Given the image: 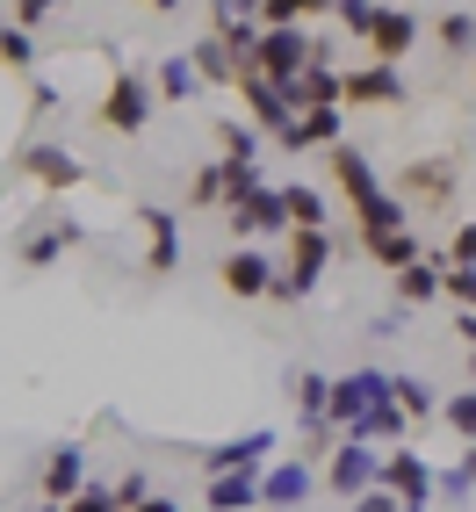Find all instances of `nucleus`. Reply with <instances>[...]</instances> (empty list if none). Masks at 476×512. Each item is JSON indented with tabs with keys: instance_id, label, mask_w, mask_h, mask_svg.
<instances>
[{
	"instance_id": "nucleus-1",
	"label": "nucleus",
	"mask_w": 476,
	"mask_h": 512,
	"mask_svg": "<svg viewBox=\"0 0 476 512\" xmlns=\"http://www.w3.org/2000/svg\"><path fill=\"white\" fill-rule=\"evenodd\" d=\"M325 426H339V440H361V448H376V440H404L397 397H390V368H354V375H332V412Z\"/></svg>"
},
{
	"instance_id": "nucleus-2",
	"label": "nucleus",
	"mask_w": 476,
	"mask_h": 512,
	"mask_svg": "<svg viewBox=\"0 0 476 512\" xmlns=\"http://www.w3.org/2000/svg\"><path fill=\"white\" fill-rule=\"evenodd\" d=\"M152 116H159L152 80H145V73H130V65H116V73H109V94H101V109H94V123H101V130H116V138H138Z\"/></svg>"
},
{
	"instance_id": "nucleus-3",
	"label": "nucleus",
	"mask_w": 476,
	"mask_h": 512,
	"mask_svg": "<svg viewBox=\"0 0 476 512\" xmlns=\"http://www.w3.org/2000/svg\"><path fill=\"white\" fill-rule=\"evenodd\" d=\"M325 267H332V238L325 231H289V260L275 267V303H303L318 282H325Z\"/></svg>"
},
{
	"instance_id": "nucleus-4",
	"label": "nucleus",
	"mask_w": 476,
	"mask_h": 512,
	"mask_svg": "<svg viewBox=\"0 0 476 512\" xmlns=\"http://www.w3.org/2000/svg\"><path fill=\"white\" fill-rule=\"evenodd\" d=\"M275 448H282V440L267 433V426H253V433H238V440H217V448H202L195 462H202V476H267Z\"/></svg>"
},
{
	"instance_id": "nucleus-5",
	"label": "nucleus",
	"mask_w": 476,
	"mask_h": 512,
	"mask_svg": "<svg viewBox=\"0 0 476 512\" xmlns=\"http://www.w3.org/2000/svg\"><path fill=\"white\" fill-rule=\"evenodd\" d=\"M303 65H311V37H303V29H260V51H253L246 73L275 80V87H296Z\"/></svg>"
},
{
	"instance_id": "nucleus-6",
	"label": "nucleus",
	"mask_w": 476,
	"mask_h": 512,
	"mask_svg": "<svg viewBox=\"0 0 476 512\" xmlns=\"http://www.w3.org/2000/svg\"><path fill=\"white\" fill-rule=\"evenodd\" d=\"M325 484L339 491V498H368V491H376L383 484V448H361V440H339V448H332V462H325Z\"/></svg>"
},
{
	"instance_id": "nucleus-7",
	"label": "nucleus",
	"mask_w": 476,
	"mask_h": 512,
	"mask_svg": "<svg viewBox=\"0 0 476 512\" xmlns=\"http://www.w3.org/2000/svg\"><path fill=\"white\" fill-rule=\"evenodd\" d=\"M238 101H246V116H253V130H267V138H289V123H296V101H289V87H275V80H260V73H238Z\"/></svg>"
},
{
	"instance_id": "nucleus-8",
	"label": "nucleus",
	"mask_w": 476,
	"mask_h": 512,
	"mask_svg": "<svg viewBox=\"0 0 476 512\" xmlns=\"http://www.w3.org/2000/svg\"><path fill=\"white\" fill-rule=\"evenodd\" d=\"M339 101H354V109H397V101H412L397 65H354V73H339Z\"/></svg>"
},
{
	"instance_id": "nucleus-9",
	"label": "nucleus",
	"mask_w": 476,
	"mask_h": 512,
	"mask_svg": "<svg viewBox=\"0 0 476 512\" xmlns=\"http://www.w3.org/2000/svg\"><path fill=\"white\" fill-rule=\"evenodd\" d=\"M217 282H224V296H238V303H260L267 289H275V260H267L260 246H231V253L217 260Z\"/></svg>"
},
{
	"instance_id": "nucleus-10",
	"label": "nucleus",
	"mask_w": 476,
	"mask_h": 512,
	"mask_svg": "<svg viewBox=\"0 0 476 512\" xmlns=\"http://www.w3.org/2000/svg\"><path fill=\"white\" fill-rule=\"evenodd\" d=\"M311 462L303 455H275L267 462V476H260V512H303V498H311Z\"/></svg>"
},
{
	"instance_id": "nucleus-11",
	"label": "nucleus",
	"mask_w": 476,
	"mask_h": 512,
	"mask_svg": "<svg viewBox=\"0 0 476 512\" xmlns=\"http://www.w3.org/2000/svg\"><path fill=\"white\" fill-rule=\"evenodd\" d=\"M376 491H390L397 505H433V462L419 455V448H390L383 455V484Z\"/></svg>"
},
{
	"instance_id": "nucleus-12",
	"label": "nucleus",
	"mask_w": 476,
	"mask_h": 512,
	"mask_svg": "<svg viewBox=\"0 0 476 512\" xmlns=\"http://www.w3.org/2000/svg\"><path fill=\"white\" fill-rule=\"evenodd\" d=\"M22 174L37 181V188H51V195H65V188L87 181V166H80V152H65L58 138H37V145L22 152Z\"/></svg>"
},
{
	"instance_id": "nucleus-13",
	"label": "nucleus",
	"mask_w": 476,
	"mask_h": 512,
	"mask_svg": "<svg viewBox=\"0 0 476 512\" xmlns=\"http://www.w3.org/2000/svg\"><path fill=\"white\" fill-rule=\"evenodd\" d=\"M138 224H145V275H174L181 267V217L166 202H145Z\"/></svg>"
},
{
	"instance_id": "nucleus-14",
	"label": "nucleus",
	"mask_w": 476,
	"mask_h": 512,
	"mask_svg": "<svg viewBox=\"0 0 476 512\" xmlns=\"http://www.w3.org/2000/svg\"><path fill=\"white\" fill-rule=\"evenodd\" d=\"M37 484H44V505H73V498L87 491V448H80V440L51 448L44 469H37Z\"/></svg>"
},
{
	"instance_id": "nucleus-15",
	"label": "nucleus",
	"mask_w": 476,
	"mask_h": 512,
	"mask_svg": "<svg viewBox=\"0 0 476 512\" xmlns=\"http://www.w3.org/2000/svg\"><path fill=\"white\" fill-rule=\"evenodd\" d=\"M361 44H368V65H404V51L419 44V15L412 8H383Z\"/></svg>"
},
{
	"instance_id": "nucleus-16",
	"label": "nucleus",
	"mask_w": 476,
	"mask_h": 512,
	"mask_svg": "<svg viewBox=\"0 0 476 512\" xmlns=\"http://www.w3.org/2000/svg\"><path fill=\"white\" fill-rule=\"evenodd\" d=\"M73 246H87V224H73V217H44L37 231L22 238V267H58Z\"/></svg>"
},
{
	"instance_id": "nucleus-17",
	"label": "nucleus",
	"mask_w": 476,
	"mask_h": 512,
	"mask_svg": "<svg viewBox=\"0 0 476 512\" xmlns=\"http://www.w3.org/2000/svg\"><path fill=\"white\" fill-rule=\"evenodd\" d=\"M224 224H231V238H267V231H289V217H282V188H260V195H246V202H231Z\"/></svg>"
},
{
	"instance_id": "nucleus-18",
	"label": "nucleus",
	"mask_w": 476,
	"mask_h": 512,
	"mask_svg": "<svg viewBox=\"0 0 476 512\" xmlns=\"http://www.w3.org/2000/svg\"><path fill=\"white\" fill-rule=\"evenodd\" d=\"M289 404H296V419L311 426V433H325V412H332V375L296 368V375H289Z\"/></svg>"
},
{
	"instance_id": "nucleus-19",
	"label": "nucleus",
	"mask_w": 476,
	"mask_h": 512,
	"mask_svg": "<svg viewBox=\"0 0 476 512\" xmlns=\"http://www.w3.org/2000/svg\"><path fill=\"white\" fill-rule=\"evenodd\" d=\"M440 275H448V253H426L419 267L390 275V289H397V311H419V303H433V296H440Z\"/></svg>"
},
{
	"instance_id": "nucleus-20",
	"label": "nucleus",
	"mask_w": 476,
	"mask_h": 512,
	"mask_svg": "<svg viewBox=\"0 0 476 512\" xmlns=\"http://www.w3.org/2000/svg\"><path fill=\"white\" fill-rule=\"evenodd\" d=\"M361 253L376 260V267H390V275H404V267H419L426 260V246H419V231L404 224V231H383V238H361Z\"/></svg>"
},
{
	"instance_id": "nucleus-21",
	"label": "nucleus",
	"mask_w": 476,
	"mask_h": 512,
	"mask_svg": "<svg viewBox=\"0 0 476 512\" xmlns=\"http://www.w3.org/2000/svg\"><path fill=\"white\" fill-rule=\"evenodd\" d=\"M210 512H260V476H202Z\"/></svg>"
},
{
	"instance_id": "nucleus-22",
	"label": "nucleus",
	"mask_w": 476,
	"mask_h": 512,
	"mask_svg": "<svg viewBox=\"0 0 476 512\" xmlns=\"http://www.w3.org/2000/svg\"><path fill=\"white\" fill-rule=\"evenodd\" d=\"M332 181H339V188L354 195V210H361V202H376V195H383V181H376V166H368V159H361L354 145H339V152H332Z\"/></svg>"
},
{
	"instance_id": "nucleus-23",
	"label": "nucleus",
	"mask_w": 476,
	"mask_h": 512,
	"mask_svg": "<svg viewBox=\"0 0 476 512\" xmlns=\"http://www.w3.org/2000/svg\"><path fill=\"white\" fill-rule=\"evenodd\" d=\"M311 145H332V152H339V109H303V116L289 123L282 152H311Z\"/></svg>"
},
{
	"instance_id": "nucleus-24",
	"label": "nucleus",
	"mask_w": 476,
	"mask_h": 512,
	"mask_svg": "<svg viewBox=\"0 0 476 512\" xmlns=\"http://www.w3.org/2000/svg\"><path fill=\"white\" fill-rule=\"evenodd\" d=\"M152 94H159V101H195V94H202V73H195V58H188V51L159 58V73H152Z\"/></svg>"
},
{
	"instance_id": "nucleus-25",
	"label": "nucleus",
	"mask_w": 476,
	"mask_h": 512,
	"mask_svg": "<svg viewBox=\"0 0 476 512\" xmlns=\"http://www.w3.org/2000/svg\"><path fill=\"white\" fill-rule=\"evenodd\" d=\"M282 217H289V231H325V195L311 181H289L282 188Z\"/></svg>"
},
{
	"instance_id": "nucleus-26",
	"label": "nucleus",
	"mask_w": 476,
	"mask_h": 512,
	"mask_svg": "<svg viewBox=\"0 0 476 512\" xmlns=\"http://www.w3.org/2000/svg\"><path fill=\"white\" fill-rule=\"evenodd\" d=\"M354 224H361V238H383V231H404V224H412V210H404V195H376V202H361V210H354Z\"/></svg>"
},
{
	"instance_id": "nucleus-27",
	"label": "nucleus",
	"mask_w": 476,
	"mask_h": 512,
	"mask_svg": "<svg viewBox=\"0 0 476 512\" xmlns=\"http://www.w3.org/2000/svg\"><path fill=\"white\" fill-rule=\"evenodd\" d=\"M390 397H397V412H404V426H426V419L440 412V397H433V383H419V375H390Z\"/></svg>"
},
{
	"instance_id": "nucleus-28",
	"label": "nucleus",
	"mask_w": 476,
	"mask_h": 512,
	"mask_svg": "<svg viewBox=\"0 0 476 512\" xmlns=\"http://www.w3.org/2000/svg\"><path fill=\"white\" fill-rule=\"evenodd\" d=\"M188 58H195V73H202V87H238V58L217 44V37H202V44H188Z\"/></svg>"
},
{
	"instance_id": "nucleus-29",
	"label": "nucleus",
	"mask_w": 476,
	"mask_h": 512,
	"mask_svg": "<svg viewBox=\"0 0 476 512\" xmlns=\"http://www.w3.org/2000/svg\"><path fill=\"white\" fill-rule=\"evenodd\" d=\"M433 44L455 51V58H469V51H476V15H469V8H440V15H433Z\"/></svg>"
},
{
	"instance_id": "nucleus-30",
	"label": "nucleus",
	"mask_w": 476,
	"mask_h": 512,
	"mask_svg": "<svg viewBox=\"0 0 476 512\" xmlns=\"http://www.w3.org/2000/svg\"><path fill=\"white\" fill-rule=\"evenodd\" d=\"M455 188V159H412V166H404V195H448Z\"/></svg>"
},
{
	"instance_id": "nucleus-31",
	"label": "nucleus",
	"mask_w": 476,
	"mask_h": 512,
	"mask_svg": "<svg viewBox=\"0 0 476 512\" xmlns=\"http://www.w3.org/2000/svg\"><path fill=\"white\" fill-rule=\"evenodd\" d=\"M0 65H8V73H37V37L15 29V22H0Z\"/></svg>"
},
{
	"instance_id": "nucleus-32",
	"label": "nucleus",
	"mask_w": 476,
	"mask_h": 512,
	"mask_svg": "<svg viewBox=\"0 0 476 512\" xmlns=\"http://www.w3.org/2000/svg\"><path fill=\"white\" fill-rule=\"evenodd\" d=\"M217 145H224V159H260V130L238 116H217Z\"/></svg>"
},
{
	"instance_id": "nucleus-33",
	"label": "nucleus",
	"mask_w": 476,
	"mask_h": 512,
	"mask_svg": "<svg viewBox=\"0 0 476 512\" xmlns=\"http://www.w3.org/2000/svg\"><path fill=\"white\" fill-rule=\"evenodd\" d=\"M440 419L462 433V448H476V390H448L440 397Z\"/></svg>"
},
{
	"instance_id": "nucleus-34",
	"label": "nucleus",
	"mask_w": 476,
	"mask_h": 512,
	"mask_svg": "<svg viewBox=\"0 0 476 512\" xmlns=\"http://www.w3.org/2000/svg\"><path fill=\"white\" fill-rule=\"evenodd\" d=\"M188 202H195V210H224V166H217V159H210V166H195Z\"/></svg>"
},
{
	"instance_id": "nucleus-35",
	"label": "nucleus",
	"mask_w": 476,
	"mask_h": 512,
	"mask_svg": "<svg viewBox=\"0 0 476 512\" xmlns=\"http://www.w3.org/2000/svg\"><path fill=\"white\" fill-rule=\"evenodd\" d=\"M440 296H448L462 318H476V267H448V275H440Z\"/></svg>"
},
{
	"instance_id": "nucleus-36",
	"label": "nucleus",
	"mask_w": 476,
	"mask_h": 512,
	"mask_svg": "<svg viewBox=\"0 0 476 512\" xmlns=\"http://www.w3.org/2000/svg\"><path fill=\"white\" fill-rule=\"evenodd\" d=\"M332 15H339V22H347V29H354V37H368V29H376V15H383V8H376V0H339V8H332Z\"/></svg>"
},
{
	"instance_id": "nucleus-37",
	"label": "nucleus",
	"mask_w": 476,
	"mask_h": 512,
	"mask_svg": "<svg viewBox=\"0 0 476 512\" xmlns=\"http://www.w3.org/2000/svg\"><path fill=\"white\" fill-rule=\"evenodd\" d=\"M109 498H116V512H130V505H145V498H152V484H145L138 469H130V476H116V484H109Z\"/></svg>"
},
{
	"instance_id": "nucleus-38",
	"label": "nucleus",
	"mask_w": 476,
	"mask_h": 512,
	"mask_svg": "<svg viewBox=\"0 0 476 512\" xmlns=\"http://www.w3.org/2000/svg\"><path fill=\"white\" fill-rule=\"evenodd\" d=\"M448 267H476V217L455 224V238H448Z\"/></svg>"
},
{
	"instance_id": "nucleus-39",
	"label": "nucleus",
	"mask_w": 476,
	"mask_h": 512,
	"mask_svg": "<svg viewBox=\"0 0 476 512\" xmlns=\"http://www.w3.org/2000/svg\"><path fill=\"white\" fill-rule=\"evenodd\" d=\"M65 512H116V498H109V484H87L73 505H65Z\"/></svg>"
},
{
	"instance_id": "nucleus-40",
	"label": "nucleus",
	"mask_w": 476,
	"mask_h": 512,
	"mask_svg": "<svg viewBox=\"0 0 476 512\" xmlns=\"http://www.w3.org/2000/svg\"><path fill=\"white\" fill-rule=\"evenodd\" d=\"M433 498H469V476L462 469H440L433 476Z\"/></svg>"
},
{
	"instance_id": "nucleus-41",
	"label": "nucleus",
	"mask_w": 476,
	"mask_h": 512,
	"mask_svg": "<svg viewBox=\"0 0 476 512\" xmlns=\"http://www.w3.org/2000/svg\"><path fill=\"white\" fill-rule=\"evenodd\" d=\"M347 512H404V505H397V498H390V491H368V498H354V505H347Z\"/></svg>"
},
{
	"instance_id": "nucleus-42",
	"label": "nucleus",
	"mask_w": 476,
	"mask_h": 512,
	"mask_svg": "<svg viewBox=\"0 0 476 512\" xmlns=\"http://www.w3.org/2000/svg\"><path fill=\"white\" fill-rule=\"evenodd\" d=\"M455 332H462V361H469V383H476V318H455Z\"/></svg>"
},
{
	"instance_id": "nucleus-43",
	"label": "nucleus",
	"mask_w": 476,
	"mask_h": 512,
	"mask_svg": "<svg viewBox=\"0 0 476 512\" xmlns=\"http://www.w3.org/2000/svg\"><path fill=\"white\" fill-rule=\"evenodd\" d=\"M51 8H44V0H22V8H15V29H37Z\"/></svg>"
},
{
	"instance_id": "nucleus-44",
	"label": "nucleus",
	"mask_w": 476,
	"mask_h": 512,
	"mask_svg": "<svg viewBox=\"0 0 476 512\" xmlns=\"http://www.w3.org/2000/svg\"><path fill=\"white\" fill-rule=\"evenodd\" d=\"M130 512H181V498H166V491H152L145 505H130Z\"/></svg>"
},
{
	"instance_id": "nucleus-45",
	"label": "nucleus",
	"mask_w": 476,
	"mask_h": 512,
	"mask_svg": "<svg viewBox=\"0 0 476 512\" xmlns=\"http://www.w3.org/2000/svg\"><path fill=\"white\" fill-rule=\"evenodd\" d=\"M462 476H469V484H476V448H462V462H455Z\"/></svg>"
},
{
	"instance_id": "nucleus-46",
	"label": "nucleus",
	"mask_w": 476,
	"mask_h": 512,
	"mask_svg": "<svg viewBox=\"0 0 476 512\" xmlns=\"http://www.w3.org/2000/svg\"><path fill=\"white\" fill-rule=\"evenodd\" d=\"M29 512H65V505H29Z\"/></svg>"
},
{
	"instance_id": "nucleus-47",
	"label": "nucleus",
	"mask_w": 476,
	"mask_h": 512,
	"mask_svg": "<svg viewBox=\"0 0 476 512\" xmlns=\"http://www.w3.org/2000/svg\"><path fill=\"white\" fill-rule=\"evenodd\" d=\"M404 512H426V505H404Z\"/></svg>"
}]
</instances>
